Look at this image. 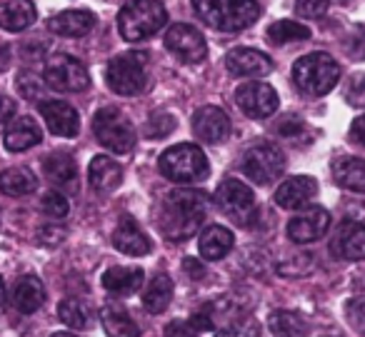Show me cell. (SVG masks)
<instances>
[{
  "label": "cell",
  "instance_id": "obj_1",
  "mask_svg": "<svg viewBox=\"0 0 365 337\" xmlns=\"http://www.w3.org/2000/svg\"><path fill=\"white\" fill-rule=\"evenodd\" d=\"M205 212H208V195L190 187H180L163 197L158 207V227L168 240L182 242L198 232Z\"/></svg>",
  "mask_w": 365,
  "mask_h": 337
},
{
  "label": "cell",
  "instance_id": "obj_2",
  "mask_svg": "<svg viewBox=\"0 0 365 337\" xmlns=\"http://www.w3.org/2000/svg\"><path fill=\"white\" fill-rule=\"evenodd\" d=\"M193 8L210 28L220 33L243 31L260 16L258 0H193Z\"/></svg>",
  "mask_w": 365,
  "mask_h": 337
},
{
  "label": "cell",
  "instance_id": "obj_3",
  "mask_svg": "<svg viewBox=\"0 0 365 337\" xmlns=\"http://www.w3.org/2000/svg\"><path fill=\"white\" fill-rule=\"evenodd\" d=\"M168 23V11L160 0H130L118 16V31L123 41L140 43L163 31Z\"/></svg>",
  "mask_w": 365,
  "mask_h": 337
},
{
  "label": "cell",
  "instance_id": "obj_4",
  "mask_svg": "<svg viewBox=\"0 0 365 337\" xmlns=\"http://www.w3.org/2000/svg\"><path fill=\"white\" fill-rule=\"evenodd\" d=\"M340 81V66L328 53H310L295 61L293 83L303 95H328Z\"/></svg>",
  "mask_w": 365,
  "mask_h": 337
},
{
  "label": "cell",
  "instance_id": "obj_5",
  "mask_svg": "<svg viewBox=\"0 0 365 337\" xmlns=\"http://www.w3.org/2000/svg\"><path fill=\"white\" fill-rule=\"evenodd\" d=\"M158 167L173 182H195L208 177L210 172L205 152L198 145H190V142L168 147L160 155V160H158Z\"/></svg>",
  "mask_w": 365,
  "mask_h": 337
},
{
  "label": "cell",
  "instance_id": "obj_6",
  "mask_svg": "<svg viewBox=\"0 0 365 337\" xmlns=\"http://www.w3.org/2000/svg\"><path fill=\"white\" fill-rule=\"evenodd\" d=\"M93 133H96L98 142L108 147L110 152L125 155L135 147V128L128 120V115L118 108H103L93 118Z\"/></svg>",
  "mask_w": 365,
  "mask_h": 337
},
{
  "label": "cell",
  "instance_id": "obj_7",
  "mask_svg": "<svg viewBox=\"0 0 365 337\" xmlns=\"http://www.w3.org/2000/svg\"><path fill=\"white\" fill-rule=\"evenodd\" d=\"M108 88L118 95H138L148 85V56L145 53H125L108 63Z\"/></svg>",
  "mask_w": 365,
  "mask_h": 337
},
{
  "label": "cell",
  "instance_id": "obj_8",
  "mask_svg": "<svg viewBox=\"0 0 365 337\" xmlns=\"http://www.w3.org/2000/svg\"><path fill=\"white\" fill-rule=\"evenodd\" d=\"M43 81H46L48 88H53L58 93H81L91 85L88 68L78 58L66 56V53H58V56L48 58L46 71H43Z\"/></svg>",
  "mask_w": 365,
  "mask_h": 337
},
{
  "label": "cell",
  "instance_id": "obj_9",
  "mask_svg": "<svg viewBox=\"0 0 365 337\" xmlns=\"http://www.w3.org/2000/svg\"><path fill=\"white\" fill-rule=\"evenodd\" d=\"M285 170V155L273 142H258L243 155V172L258 185H270Z\"/></svg>",
  "mask_w": 365,
  "mask_h": 337
},
{
  "label": "cell",
  "instance_id": "obj_10",
  "mask_svg": "<svg viewBox=\"0 0 365 337\" xmlns=\"http://www.w3.org/2000/svg\"><path fill=\"white\" fill-rule=\"evenodd\" d=\"M163 43H165V51L180 58L182 63H203L208 58V43H205L203 33L185 23H175L168 28Z\"/></svg>",
  "mask_w": 365,
  "mask_h": 337
},
{
  "label": "cell",
  "instance_id": "obj_11",
  "mask_svg": "<svg viewBox=\"0 0 365 337\" xmlns=\"http://www.w3.org/2000/svg\"><path fill=\"white\" fill-rule=\"evenodd\" d=\"M215 202H218L223 215L233 217L240 225H245V222L253 217V210H255L253 190H250L245 182L233 180V177H228V180L218 185V190H215Z\"/></svg>",
  "mask_w": 365,
  "mask_h": 337
},
{
  "label": "cell",
  "instance_id": "obj_12",
  "mask_svg": "<svg viewBox=\"0 0 365 337\" xmlns=\"http://www.w3.org/2000/svg\"><path fill=\"white\" fill-rule=\"evenodd\" d=\"M235 103L248 118H270L278 110V93L268 83H245L235 90Z\"/></svg>",
  "mask_w": 365,
  "mask_h": 337
},
{
  "label": "cell",
  "instance_id": "obj_13",
  "mask_svg": "<svg viewBox=\"0 0 365 337\" xmlns=\"http://www.w3.org/2000/svg\"><path fill=\"white\" fill-rule=\"evenodd\" d=\"M328 227H330V212L325 207L315 205L288 222V237L295 245H310V242L323 240L328 235Z\"/></svg>",
  "mask_w": 365,
  "mask_h": 337
},
{
  "label": "cell",
  "instance_id": "obj_14",
  "mask_svg": "<svg viewBox=\"0 0 365 337\" xmlns=\"http://www.w3.org/2000/svg\"><path fill=\"white\" fill-rule=\"evenodd\" d=\"M193 135L200 142H223L230 135V118L225 115L220 108L215 105H203L195 110L193 115Z\"/></svg>",
  "mask_w": 365,
  "mask_h": 337
},
{
  "label": "cell",
  "instance_id": "obj_15",
  "mask_svg": "<svg viewBox=\"0 0 365 337\" xmlns=\"http://www.w3.org/2000/svg\"><path fill=\"white\" fill-rule=\"evenodd\" d=\"M43 120H46L48 130L53 135L61 138H76L78 130H81V118H78V110L73 105L63 100H43L38 105Z\"/></svg>",
  "mask_w": 365,
  "mask_h": 337
},
{
  "label": "cell",
  "instance_id": "obj_16",
  "mask_svg": "<svg viewBox=\"0 0 365 337\" xmlns=\"http://www.w3.org/2000/svg\"><path fill=\"white\" fill-rule=\"evenodd\" d=\"M225 68L238 78H265L273 73V61L253 48H235L225 56Z\"/></svg>",
  "mask_w": 365,
  "mask_h": 337
},
{
  "label": "cell",
  "instance_id": "obj_17",
  "mask_svg": "<svg viewBox=\"0 0 365 337\" xmlns=\"http://www.w3.org/2000/svg\"><path fill=\"white\" fill-rule=\"evenodd\" d=\"M318 195V182L310 175H295L288 177L283 185L275 190V202L285 210H300Z\"/></svg>",
  "mask_w": 365,
  "mask_h": 337
},
{
  "label": "cell",
  "instance_id": "obj_18",
  "mask_svg": "<svg viewBox=\"0 0 365 337\" xmlns=\"http://www.w3.org/2000/svg\"><path fill=\"white\" fill-rule=\"evenodd\" d=\"M113 247L118 252H123V255L140 257L150 252V240H148V235L138 227V222L133 217H123L115 230H113Z\"/></svg>",
  "mask_w": 365,
  "mask_h": 337
},
{
  "label": "cell",
  "instance_id": "obj_19",
  "mask_svg": "<svg viewBox=\"0 0 365 337\" xmlns=\"http://www.w3.org/2000/svg\"><path fill=\"white\" fill-rule=\"evenodd\" d=\"M43 140V130L33 118L23 115V118H13L6 128V135H3V142L11 152H23L31 150L33 145Z\"/></svg>",
  "mask_w": 365,
  "mask_h": 337
},
{
  "label": "cell",
  "instance_id": "obj_20",
  "mask_svg": "<svg viewBox=\"0 0 365 337\" xmlns=\"http://www.w3.org/2000/svg\"><path fill=\"white\" fill-rule=\"evenodd\" d=\"M330 247L340 260H365V225L343 222Z\"/></svg>",
  "mask_w": 365,
  "mask_h": 337
},
{
  "label": "cell",
  "instance_id": "obj_21",
  "mask_svg": "<svg viewBox=\"0 0 365 337\" xmlns=\"http://www.w3.org/2000/svg\"><path fill=\"white\" fill-rule=\"evenodd\" d=\"M43 172L46 177L61 190H78V165L68 152H53V155L46 157L43 162Z\"/></svg>",
  "mask_w": 365,
  "mask_h": 337
},
{
  "label": "cell",
  "instance_id": "obj_22",
  "mask_svg": "<svg viewBox=\"0 0 365 337\" xmlns=\"http://www.w3.org/2000/svg\"><path fill=\"white\" fill-rule=\"evenodd\" d=\"M93 26H96V16L88 11H63L48 21L51 33L63 38H83L93 31Z\"/></svg>",
  "mask_w": 365,
  "mask_h": 337
},
{
  "label": "cell",
  "instance_id": "obj_23",
  "mask_svg": "<svg viewBox=\"0 0 365 337\" xmlns=\"http://www.w3.org/2000/svg\"><path fill=\"white\" fill-rule=\"evenodd\" d=\"M233 232L223 225H208L203 232H200V240H198V250L205 260H223L230 250H233Z\"/></svg>",
  "mask_w": 365,
  "mask_h": 337
},
{
  "label": "cell",
  "instance_id": "obj_24",
  "mask_svg": "<svg viewBox=\"0 0 365 337\" xmlns=\"http://www.w3.org/2000/svg\"><path fill=\"white\" fill-rule=\"evenodd\" d=\"M38 18V11L31 0H11L0 6V28L8 33H21L31 28Z\"/></svg>",
  "mask_w": 365,
  "mask_h": 337
},
{
  "label": "cell",
  "instance_id": "obj_25",
  "mask_svg": "<svg viewBox=\"0 0 365 337\" xmlns=\"http://www.w3.org/2000/svg\"><path fill=\"white\" fill-rule=\"evenodd\" d=\"M88 180H91V185L96 187L98 192H110L120 185L123 167L118 165L113 157L96 155L91 160V167H88Z\"/></svg>",
  "mask_w": 365,
  "mask_h": 337
},
{
  "label": "cell",
  "instance_id": "obj_26",
  "mask_svg": "<svg viewBox=\"0 0 365 337\" xmlns=\"http://www.w3.org/2000/svg\"><path fill=\"white\" fill-rule=\"evenodd\" d=\"M43 302H46V285L36 275H26L16 282V290H13V305H16V310L31 315V312L41 310Z\"/></svg>",
  "mask_w": 365,
  "mask_h": 337
},
{
  "label": "cell",
  "instance_id": "obj_27",
  "mask_svg": "<svg viewBox=\"0 0 365 337\" xmlns=\"http://www.w3.org/2000/svg\"><path fill=\"white\" fill-rule=\"evenodd\" d=\"M143 277H145V272L140 267H110V270L103 272V287L113 295L125 297L140 290Z\"/></svg>",
  "mask_w": 365,
  "mask_h": 337
},
{
  "label": "cell",
  "instance_id": "obj_28",
  "mask_svg": "<svg viewBox=\"0 0 365 337\" xmlns=\"http://www.w3.org/2000/svg\"><path fill=\"white\" fill-rule=\"evenodd\" d=\"M333 177L345 190L365 192V160H360V157H338L333 162Z\"/></svg>",
  "mask_w": 365,
  "mask_h": 337
},
{
  "label": "cell",
  "instance_id": "obj_29",
  "mask_svg": "<svg viewBox=\"0 0 365 337\" xmlns=\"http://www.w3.org/2000/svg\"><path fill=\"white\" fill-rule=\"evenodd\" d=\"M36 187L38 180L28 167H8L0 172V192H6L11 197L31 195V192H36Z\"/></svg>",
  "mask_w": 365,
  "mask_h": 337
},
{
  "label": "cell",
  "instance_id": "obj_30",
  "mask_svg": "<svg viewBox=\"0 0 365 337\" xmlns=\"http://www.w3.org/2000/svg\"><path fill=\"white\" fill-rule=\"evenodd\" d=\"M173 300V280L168 275H155L148 282L145 292H143V307L153 315H160L163 310H168Z\"/></svg>",
  "mask_w": 365,
  "mask_h": 337
},
{
  "label": "cell",
  "instance_id": "obj_31",
  "mask_svg": "<svg viewBox=\"0 0 365 337\" xmlns=\"http://www.w3.org/2000/svg\"><path fill=\"white\" fill-rule=\"evenodd\" d=\"M103 327L110 337H140V327L135 325L130 315H128L123 307L110 305L101 312Z\"/></svg>",
  "mask_w": 365,
  "mask_h": 337
},
{
  "label": "cell",
  "instance_id": "obj_32",
  "mask_svg": "<svg viewBox=\"0 0 365 337\" xmlns=\"http://www.w3.org/2000/svg\"><path fill=\"white\" fill-rule=\"evenodd\" d=\"M270 332L275 337H305L308 335V322L298 312L278 310L270 315Z\"/></svg>",
  "mask_w": 365,
  "mask_h": 337
},
{
  "label": "cell",
  "instance_id": "obj_33",
  "mask_svg": "<svg viewBox=\"0 0 365 337\" xmlns=\"http://www.w3.org/2000/svg\"><path fill=\"white\" fill-rule=\"evenodd\" d=\"M58 317H61L68 327H73V330H86V327H91L93 310H91V305H86L83 300L68 297V300H63L61 305H58Z\"/></svg>",
  "mask_w": 365,
  "mask_h": 337
},
{
  "label": "cell",
  "instance_id": "obj_34",
  "mask_svg": "<svg viewBox=\"0 0 365 337\" xmlns=\"http://www.w3.org/2000/svg\"><path fill=\"white\" fill-rule=\"evenodd\" d=\"M308 38H310V28L298 21H275L273 26L268 28V41L273 43V46L308 41Z\"/></svg>",
  "mask_w": 365,
  "mask_h": 337
},
{
  "label": "cell",
  "instance_id": "obj_35",
  "mask_svg": "<svg viewBox=\"0 0 365 337\" xmlns=\"http://www.w3.org/2000/svg\"><path fill=\"white\" fill-rule=\"evenodd\" d=\"M173 130H175V118H173L170 113H155V115L145 123V128H143L145 138H150V140H160V138L170 135Z\"/></svg>",
  "mask_w": 365,
  "mask_h": 337
},
{
  "label": "cell",
  "instance_id": "obj_36",
  "mask_svg": "<svg viewBox=\"0 0 365 337\" xmlns=\"http://www.w3.org/2000/svg\"><path fill=\"white\" fill-rule=\"evenodd\" d=\"M16 88L18 93H21L26 100H38V98H43V88H46V81L43 78H38L36 73H18V81H16Z\"/></svg>",
  "mask_w": 365,
  "mask_h": 337
},
{
  "label": "cell",
  "instance_id": "obj_37",
  "mask_svg": "<svg viewBox=\"0 0 365 337\" xmlns=\"http://www.w3.org/2000/svg\"><path fill=\"white\" fill-rule=\"evenodd\" d=\"M215 337H260V327L250 317H240V320L228 322Z\"/></svg>",
  "mask_w": 365,
  "mask_h": 337
},
{
  "label": "cell",
  "instance_id": "obj_38",
  "mask_svg": "<svg viewBox=\"0 0 365 337\" xmlns=\"http://www.w3.org/2000/svg\"><path fill=\"white\" fill-rule=\"evenodd\" d=\"M43 210H46L51 217H56V220H61V217L68 215L71 205H68V197L63 195V192L51 190V192H46V195H43Z\"/></svg>",
  "mask_w": 365,
  "mask_h": 337
},
{
  "label": "cell",
  "instance_id": "obj_39",
  "mask_svg": "<svg viewBox=\"0 0 365 337\" xmlns=\"http://www.w3.org/2000/svg\"><path fill=\"white\" fill-rule=\"evenodd\" d=\"M330 8V0H298L295 11L300 18H323Z\"/></svg>",
  "mask_w": 365,
  "mask_h": 337
},
{
  "label": "cell",
  "instance_id": "obj_40",
  "mask_svg": "<svg viewBox=\"0 0 365 337\" xmlns=\"http://www.w3.org/2000/svg\"><path fill=\"white\" fill-rule=\"evenodd\" d=\"M345 315H348L350 325L365 335V297H355V300H350L348 305H345Z\"/></svg>",
  "mask_w": 365,
  "mask_h": 337
},
{
  "label": "cell",
  "instance_id": "obj_41",
  "mask_svg": "<svg viewBox=\"0 0 365 337\" xmlns=\"http://www.w3.org/2000/svg\"><path fill=\"white\" fill-rule=\"evenodd\" d=\"M165 337H198V330L190 325V320H173L165 327Z\"/></svg>",
  "mask_w": 365,
  "mask_h": 337
},
{
  "label": "cell",
  "instance_id": "obj_42",
  "mask_svg": "<svg viewBox=\"0 0 365 337\" xmlns=\"http://www.w3.org/2000/svg\"><path fill=\"white\" fill-rule=\"evenodd\" d=\"M345 95H348V100L353 103V105H365V76H355L353 81H350Z\"/></svg>",
  "mask_w": 365,
  "mask_h": 337
},
{
  "label": "cell",
  "instance_id": "obj_43",
  "mask_svg": "<svg viewBox=\"0 0 365 337\" xmlns=\"http://www.w3.org/2000/svg\"><path fill=\"white\" fill-rule=\"evenodd\" d=\"M190 325H193L198 332L213 330V327H215V317H213V312H210V307L205 305L203 310L193 312V317H190Z\"/></svg>",
  "mask_w": 365,
  "mask_h": 337
},
{
  "label": "cell",
  "instance_id": "obj_44",
  "mask_svg": "<svg viewBox=\"0 0 365 337\" xmlns=\"http://www.w3.org/2000/svg\"><path fill=\"white\" fill-rule=\"evenodd\" d=\"M63 237H66V230L56 225L41 227V232H38V240H41L43 245H58V242H63Z\"/></svg>",
  "mask_w": 365,
  "mask_h": 337
},
{
  "label": "cell",
  "instance_id": "obj_45",
  "mask_svg": "<svg viewBox=\"0 0 365 337\" xmlns=\"http://www.w3.org/2000/svg\"><path fill=\"white\" fill-rule=\"evenodd\" d=\"M300 130H303V120H300L298 115H285L278 125L280 135H298Z\"/></svg>",
  "mask_w": 365,
  "mask_h": 337
},
{
  "label": "cell",
  "instance_id": "obj_46",
  "mask_svg": "<svg viewBox=\"0 0 365 337\" xmlns=\"http://www.w3.org/2000/svg\"><path fill=\"white\" fill-rule=\"evenodd\" d=\"M13 118H16V100H11L8 95H0V125H6Z\"/></svg>",
  "mask_w": 365,
  "mask_h": 337
},
{
  "label": "cell",
  "instance_id": "obj_47",
  "mask_svg": "<svg viewBox=\"0 0 365 337\" xmlns=\"http://www.w3.org/2000/svg\"><path fill=\"white\" fill-rule=\"evenodd\" d=\"M182 270L188 272L193 280H200V277L205 275V267L200 265V260H195V257H185V262H182Z\"/></svg>",
  "mask_w": 365,
  "mask_h": 337
},
{
  "label": "cell",
  "instance_id": "obj_48",
  "mask_svg": "<svg viewBox=\"0 0 365 337\" xmlns=\"http://www.w3.org/2000/svg\"><path fill=\"white\" fill-rule=\"evenodd\" d=\"M350 138H353L355 142H360V145H365V115L353 120V125H350Z\"/></svg>",
  "mask_w": 365,
  "mask_h": 337
},
{
  "label": "cell",
  "instance_id": "obj_49",
  "mask_svg": "<svg viewBox=\"0 0 365 337\" xmlns=\"http://www.w3.org/2000/svg\"><path fill=\"white\" fill-rule=\"evenodd\" d=\"M3 300H6V282L0 277V305H3Z\"/></svg>",
  "mask_w": 365,
  "mask_h": 337
},
{
  "label": "cell",
  "instance_id": "obj_50",
  "mask_svg": "<svg viewBox=\"0 0 365 337\" xmlns=\"http://www.w3.org/2000/svg\"><path fill=\"white\" fill-rule=\"evenodd\" d=\"M51 337H76V335H71V332H56V335H51Z\"/></svg>",
  "mask_w": 365,
  "mask_h": 337
}]
</instances>
